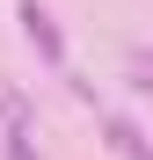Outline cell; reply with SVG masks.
Masks as SVG:
<instances>
[{
  "instance_id": "6da1fadb",
  "label": "cell",
  "mask_w": 153,
  "mask_h": 160,
  "mask_svg": "<svg viewBox=\"0 0 153 160\" xmlns=\"http://www.w3.org/2000/svg\"><path fill=\"white\" fill-rule=\"evenodd\" d=\"M22 22H29V44H44V58H59V37H51V15H44V8H22Z\"/></svg>"
}]
</instances>
